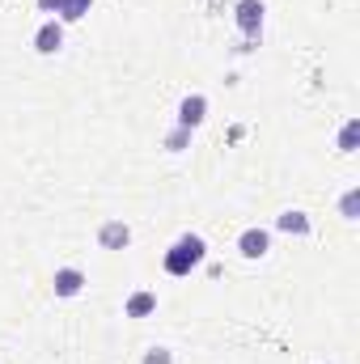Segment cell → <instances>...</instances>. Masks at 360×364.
I'll list each match as a JSON object with an SVG mask.
<instances>
[{
    "instance_id": "1",
    "label": "cell",
    "mask_w": 360,
    "mask_h": 364,
    "mask_svg": "<svg viewBox=\"0 0 360 364\" xmlns=\"http://www.w3.org/2000/svg\"><path fill=\"white\" fill-rule=\"evenodd\" d=\"M208 263V242L199 237V233H182L179 242L166 250V259H162V267H166V275H174V279H182V275L199 272Z\"/></svg>"
},
{
    "instance_id": "2",
    "label": "cell",
    "mask_w": 360,
    "mask_h": 364,
    "mask_svg": "<svg viewBox=\"0 0 360 364\" xmlns=\"http://www.w3.org/2000/svg\"><path fill=\"white\" fill-rule=\"evenodd\" d=\"M233 21H238V30H242V38H246L242 51H250V47H259V38H263L268 4H263V0H238V4H233Z\"/></svg>"
},
{
    "instance_id": "3",
    "label": "cell",
    "mask_w": 360,
    "mask_h": 364,
    "mask_svg": "<svg viewBox=\"0 0 360 364\" xmlns=\"http://www.w3.org/2000/svg\"><path fill=\"white\" fill-rule=\"evenodd\" d=\"M238 255L242 259H268L271 255V229H259V225H250V229H242L238 233Z\"/></svg>"
},
{
    "instance_id": "4",
    "label": "cell",
    "mask_w": 360,
    "mask_h": 364,
    "mask_svg": "<svg viewBox=\"0 0 360 364\" xmlns=\"http://www.w3.org/2000/svg\"><path fill=\"white\" fill-rule=\"evenodd\" d=\"M203 119H208V97L203 93H186L179 102V110H174V123L195 132V127H203Z\"/></svg>"
},
{
    "instance_id": "5",
    "label": "cell",
    "mask_w": 360,
    "mask_h": 364,
    "mask_svg": "<svg viewBox=\"0 0 360 364\" xmlns=\"http://www.w3.org/2000/svg\"><path fill=\"white\" fill-rule=\"evenodd\" d=\"M85 284H90V275L81 272V267H55V275H51V288H55V296H60V301L81 296V292H85Z\"/></svg>"
},
{
    "instance_id": "6",
    "label": "cell",
    "mask_w": 360,
    "mask_h": 364,
    "mask_svg": "<svg viewBox=\"0 0 360 364\" xmlns=\"http://www.w3.org/2000/svg\"><path fill=\"white\" fill-rule=\"evenodd\" d=\"M97 246L102 250H127L132 246V225L127 220H102L97 225Z\"/></svg>"
},
{
    "instance_id": "7",
    "label": "cell",
    "mask_w": 360,
    "mask_h": 364,
    "mask_svg": "<svg viewBox=\"0 0 360 364\" xmlns=\"http://www.w3.org/2000/svg\"><path fill=\"white\" fill-rule=\"evenodd\" d=\"M60 47H64V21L47 17V21L34 30V51H38V55H55Z\"/></svg>"
},
{
    "instance_id": "8",
    "label": "cell",
    "mask_w": 360,
    "mask_h": 364,
    "mask_svg": "<svg viewBox=\"0 0 360 364\" xmlns=\"http://www.w3.org/2000/svg\"><path fill=\"white\" fill-rule=\"evenodd\" d=\"M275 229L288 233V237H309V233H314V220H309L301 208H284V212L275 216Z\"/></svg>"
},
{
    "instance_id": "9",
    "label": "cell",
    "mask_w": 360,
    "mask_h": 364,
    "mask_svg": "<svg viewBox=\"0 0 360 364\" xmlns=\"http://www.w3.org/2000/svg\"><path fill=\"white\" fill-rule=\"evenodd\" d=\"M123 314H127V318H153V314H157V292H153V288H136V292H127Z\"/></svg>"
},
{
    "instance_id": "10",
    "label": "cell",
    "mask_w": 360,
    "mask_h": 364,
    "mask_svg": "<svg viewBox=\"0 0 360 364\" xmlns=\"http://www.w3.org/2000/svg\"><path fill=\"white\" fill-rule=\"evenodd\" d=\"M93 0H64V9H60V17L55 21H64V26H73V21H81V17H90Z\"/></svg>"
},
{
    "instance_id": "11",
    "label": "cell",
    "mask_w": 360,
    "mask_h": 364,
    "mask_svg": "<svg viewBox=\"0 0 360 364\" xmlns=\"http://www.w3.org/2000/svg\"><path fill=\"white\" fill-rule=\"evenodd\" d=\"M191 136H195V132H186V127H179V123H174V127L166 132L162 149H166V153H182V149H191Z\"/></svg>"
},
{
    "instance_id": "12",
    "label": "cell",
    "mask_w": 360,
    "mask_h": 364,
    "mask_svg": "<svg viewBox=\"0 0 360 364\" xmlns=\"http://www.w3.org/2000/svg\"><path fill=\"white\" fill-rule=\"evenodd\" d=\"M360 149V119H348L339 127V153H356Z\"/></svg>"
},
{
    "instance_id": "13",
    "label": "cell",
    "mask_w": 360,
    "mask_h": 364,
    "mask_svg": "<svg viewBox=\"0 0 360 364\" xmlns=\"http://www.w3.org/2000/svg\"><path fill=\"white\" fill-rule=\"evenodd\" d=\"M339 216H344V220H356L360 216V186H348V191H344V199H339Z\"/></svg>"
},
{
    "instance_id": "14",
    "label": "cell",
    "mask_w": 360,
    "mask_h": 364,
    "mask_svg": "<svg viewBox=\"0 0 360 364\" xmlns=\"http://www.w3.org/2000/svg\"><path fill=\"white\" fill-rule=\"evenodd\" d=\"M140 364H174V352L157 343V348H149V352H144V360H140Z\"/></svg>"
},
{
    "instance_id": "15",
    "label": "cell",
    "mask_w": 360,
    "mask_h": 364,
    "mask_svg": "<svg viewBox=\"0 0 360 364\" xmlns=\"http://www.w3.org/2000/svg\"><path fill=\"white\" fill-rule=\"evenodd\" d=\"M60 9H64V0H38V13H55L60 17Z\"/></svg>"
}]
</instances>
